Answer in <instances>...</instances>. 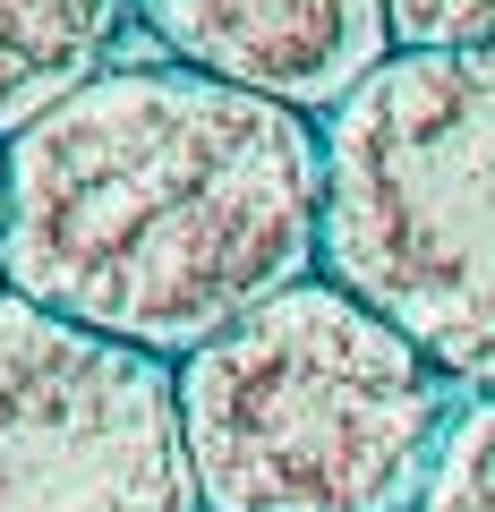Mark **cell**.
<instances>
[{
	"label": "cell",
	"instance_id": "obj_1",
	"mask_svg": "<svg viewBox=\"0 0 495 512\" xmlns=\"http://www.w3.org/2000/svg\"><path fill=\"white\" fill-rule=\"evenodd\" d=\"M325 274V120L180 60H111L9 137L0 291L197 359Z\"/></svg>",
	"mask_w": 495,
	"mask_h": 512
},
{
	"label": "cell",
	"instance_id": "obj_2",
	"mask_svg": "<svg viewBox=\"0 0 495 512\" xmlns=\"http://www.w3.org/2000/svg\"><path fill=\"white\" fill-rule=\"evenodd\" d=\"M461 384L333 274L180 359L205 512H419Z\"/></svg>",
	"mask_w": 495,
	"mask_h": 512
},
{
	"label": "cell",
	"instance_id": "obj_3",
	"mask_svg": "<svg viewBox=\"0 0 495 512\" xmlns=\"http://www.w3.org/2000/svg\"><path fill=\"white\" fill-rule=\"evenodd\" d=\"M325 274L495 393V52H393L325 120Z\"/></svg>",
	"mask_w": 495,
	"mask_h": 512
},
{
	"label": "cell",
	"instance_id": "obj_4",
	"mask_svg": "<svg viewBox=\"0 0 495 512\" xmlns=\"http://www.w3.org/2000/svg\"><path fill=\"white\" fill-rule=\"evenodd\" d=\"M0 512H205L180 367L0 291Z\"/></svg>",
	"mask_w": 495,
	"mask_h": 512
},
{
	"label": "cell",
	"instance_id": "obj_5",
	"mask_svg": "<svg viewBox=\"0 0 495 512\" xmlns=\"http://www.w3.org/2000/svg\"><path fill=\"white\" fill-rule=\"evenodd\" d=\"M163 60L333 120L393 60L385 0H137Z\"/></svg>",
	"mask_w": 495,
	"mask_h": 512
},
{
	"label": "cell",
	"instance_id": "obj_6",
	"mask_svg": "<svg viewBox=\"0 0 495 512\" xmlns=\"http://www.w3.org/2000/svg\"><path fill=\"white\" fill-rule=\"evenodd\" d=\"M137 0H0V146L111 69Z\"/></svg>",
	"mask_w": 495,
	"mask_h": 512
},
{
	"label": "cell",
	"instance_id": "obj_7",
	"mask_svg": "<svg viewBox=\"0 0 495 512\" xmlns=\"http://www.w3.org/2000/svg\"><path fill=\"white\" fill-rule=\"evenodd\" d=\"M419 512H495V393H470L453 410V436L427 470Z\"/></svg>",
	"mask_w": 495,
	"mask_h": 512
},
{
	"label": "cell",
	"instance_id": "obj_8",
	"mask_svg": "<svg viewBox=\"0 0 495 512\" xmlns=\"http://www.w3.org/2000/svg\"><path fill=\"white\" fill-rule=\"evenodd\" d=\"M393 52H495V0H385Z\"/></svg>",
	"mask_w": 495,
	"mask_h": 512
},
{
	"label": "cell",
	"instance_id": "obj_9",
	"mask_svg": "<svg viewBox=\"0 0 495 512\" xmlns=\"http://www.w3.org/2000/svg\"><path fill=\"white\" fill-rule=\"evenodd\" d=\"M0 239H9V146H0Z\"/></svg>",
	"mask_w": 495,
	"mask_h": 512
}]
</instances>
